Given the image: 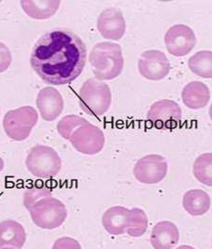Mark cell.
Returning <instances> with one entry per match:
<instances>
[{
  "label": "cell",
  "mask_w": 212,
  "mask_h": 249,
  "mask_svg": "<svg viewBox=\"0 0 212 249\" xmlns=\"http://www.w3.org/2000/svg\"><path fill=\"white\" fill-rule=\"evenodd\" d=\"M86 122L88 121L85 118L75 114H71L64 116L61 119L57 124V129L63 139L69 140L72 134L75 132V130L82 124H85Z\"/></svg>",
  "instance_id": "603a6c76"
},
{
  "label": "cell",
  "mask_w": 212,
  "mask_h": 249,
  "mask_svg": "<svg viewBox=\"0 0 212 249\" xmlns=\"http://www.w3.org/2000/svg\"><path fill=\"white\" fill-rule=\"evenodd\" d=\"M29 212L32 222L43 230L58 229L67 218L65 205L51 196L35 203Z\"/></svg>",
  "instance_id": "277c9868"
},
{
  "label": "cell",
  "mask_w": 212,
  "mask_h": 249,
  "mask_svg": "<svg viewBox=\"0 0 212 249\" xmlns=\"http://www.w3.org/2000/svg\"><path fill=\"white\" fill-rule=\"evenodd\" d=\"M182 100L190 109H203L211 100L210 89L201 81H192L184 87L182 91Z\"/></svg>",
  "instance_id": "2e32d148"
},
{
  "label": "cell",
  "mask_w": 212,
  "mask_h": 249,
  "mask_svg": "<svg viewBox=\"0 0 212 249\" xmlns=\"http://www.w3.org/2000/svg\"><path fill=\"white\" fill-rule=\"evenodd\" d=\"M10 249V248H2V249Z\"/></svg>",
  "instance_id": "f1b7e54d"
},
{
  "label": "cell",
  "mask_w": 212,
  "mask_h": 249,
  "mask_svg": "<svg viewBox=\"0 0 212 249\" xmlns=\"http://www.w3.org/2000/svg\"><path fill=\"white\" fill-rule=\"evenodd\" d=\"M61 157L50 146L37 144L30 150L26 166L37 178H46L57 176L61 169Z\"/></svg>",
  "instance_id": "5b68a950"
},
{
  "label": "cell",
  "mask_w": 212,
  "mask_h": 249,
  "mask_svg": "<svg viewBox=\"0 0 212 249\" xmlns=\"http://www.w3.org/2000/svg\"><path fill=\"white\" fill-rule=\"evenodd\" d=\"M27 241L25 228L15 220H5L0 223V249L13 247L21 249Z\"/></svg>",
  "instance_id": "9a60e30c"
},
{
  "label": "cell",
  "mask_w": 212,
  "mask_h": 249,
  "mask_svg": "<svg viewBox=\"0 0 212 249\" xmlns=\"http://www.w3.org/2000/svg\"><path fill=\"white\" fill-rule=\"evenodd\" d=\"M81 109L87 114L99 117L106 113L111 104V92L106 83L95 78L86 80L78 93Z\"/></svg>",
  "instance_id": "3957f363"
},
{
  "label": "cell",
  "mask_w": 212,
  "mask_h": 249,
  "mask_svg": "<svg viewBox=\"0 0 212 249\" xmlns=\"http://www.w3.org/2000/svg\"><path fill=\"white\" fill-rule=\"evenodd\" d=\"M212 153H206L199 156L194 164V175L197 180L207 186H212Z\"/></svg>",
  "instance_id": "7402d4cb"
},
{
  "label": "cell",
  "mask_w": 212,
  "mask_h": 249,
  "mask_svg": "<svg viewBox=\"0 0 212 249\" xmlns=\"http://www.w3.org/2000/svg\"><path fill=\"white\" fill-rule=\"evenodd\" d=\"M51 249H82L79 242L71 237H61L54 243Z\"/></svg>",
  "instance_id": "d4e9b609"
},
{
  "label": "cell",
  "mask_w": 212,
  "mask_h": 249,
  "mask_svg": "<svg viewBox=\"0 0 212 249\" xmlns=\"http://www.w3.org/2000/svg\"><path fill=\"white\" fill-rule=\"evenodd\" d=\"M195 249L194 248H193V247H191V246H187V245H183V246H180V247H178L177 249Z\"/></svg>",
  "instance_id": "4316f807"
},
{
  "label": "cell",
  "mask_w": 212,
  "mask_h": 249,
  "mask_svg": "<svg viewBox=\"0 0 212 249\" xmlns=\"http://www.w3.org/2000/svg\"><path fill=\"white\" fill-rule=\"evenodd\" d=\"M193 73L204 78H212V53L210 50H202L192 56L188 62Z\"/></svg>",
  "instance_id": "ffe728a7"
},
{
  "label": "cell",
  "mask_w": 212,
  "mask_h": 249,
  "mask_svg": "<svg viewBox=\"0 0 212 249\" xmlns=\"http://www.w3.org/2000/svg\"><path fill=\"white\" fill-rule=\"evenodd\" d=\"M128 215V209L121 206L111 207L106 210L102 216L103 227L110 235H123L127 229Z\"/></svg>",
  "instance_id": "e0dca14e"
},
{
  "label": "cell",
  "mask_w": 212,
  "mask_h": 249,
  "mask_svg": "<svg viewBox=\"0 0 212 249\" xmlns=\"http://www.w3.org/2000/svg\"><path fill=\"white\" fill-rule=\"evenodd\" d=\"M39 119L37 110L31 106H24L9 110L3 119V127L9 138L21 142L29 138L32 128Z\"/></svg>",
  "instance_id": "8992f818"
},
{
  "label": "cell",
  "mask_w": 212,
  "mask_h": 249,
  "mask_svg": "<svg viewBox=\"0 0 212 249\" xmlns=\"http://www.w3.org/2000/svg\"><path fill=\"white\" fill-rule=\"evenodd\" d=\"M168 172L166 160L160 155L151 154L140 159L133 174L137 180L143 184H157L164 179Z\"/></svg>",
  "instance_id": "9c48e42d"
},
{
  "label": "cell",
  "mask_w": 212,
  "mask_h": 249,
  "mask_svg": "<svg viewBox=\"0 0 212 249\" xmlns=\"http://www.w3.org/2000/svg\"><path fill=\"white\" fill-rule=\"evenodd\" d=\"M51 193V189L44 185L31 187L24 194V205L28 210H30L31 207L35 203L38 202L40 199L46 196H50Z\"/></svg>",
  "instance_id": "cb8c5ba5"
},
{
  "label": "cell",
  "mask_w": 212,
  "mask_h": 249,
  "mask_svg": "<svg viewBox=\"0 0 212 249\" xmlns=\"http://www.w3.org/2000/svg\"><path fill=\"white\" fill-rule=\"evenodd\" d=\"M148 227V219L145 212L140 208L129 210L128 224L126 233L131 237H141L146 232Z\"/></svg>",
  "instance_id": "44dd1931"
},
{
  "label": "cell",
  "mask_w": 212,
  "mask_h": 249,
  "mask_svg": "<svg viewBox=\"0 0 212 249\" xmlns=\"http://www.w3.org/2000/svg\"><path fill=\"white\" fill-rule=\"evenodd\" d=\"M211 197L203 190H190L183 196V208L192 216H201L211 209Z\"/></svg>",
  "instance_id": "d6986e66"
},
{
  "label": "cell",
  "mask_w": 212,
  "mask_h": 249,
  "mask_svg": "<svg viewBox=\"0 0 212 249\" xmlns=\"http://www.w3.org/2000/svg\"><path fill=\"white\" fill-rule=\"evenodd\" d=\"M69 141L76 151L85 155L98 154L106 142L103 131L90 122H86L76 129Z\"/></svg>",
  "instance_id": "52a82bcc"
},
{
  "label": "cell",
  "mask_w": 212,
  "mask_h": 249,
  "mask_svg": "<svg viewBox=\"0 0 212 249\" xmlns=\"http://www.w3.org/2000/svg\"><path fill=\"white\" fill-rule=\"evenodd\" d=\"M181 118L180 106L169 99L155 102L147 112V120L157 129H174L180 123Z\"/></svg>",
  "instance_id": "ba28073f"
},
{
  "label": "cell",
  "mask_w": 212,
  "mask_h": 249,
  "mask_svg": "<svg viewBox=\"0 0 212 249\" xmlns=\"http://www.w3.org/2000/svg\"><path fill=\"white\" fill-rule=\"evenodd\" d=\"M27 16L36 20H46L54 16L61 6L60 0H22L20 2Z\"/></svg>",
  "instance_id": "ac0fdd59"
},
{
  "label": "cell",
  "mask_w": 212,
  "mask_h": 249,
  "mask_svg": "<svg viewBox=\"0 0 212 249\" xmlns=\"http://www.w3.org/2000/svg\"><path fill=\"white\" fill-rule=\"evenodd\" d=\"M90 62L95 79H114L121 75L124 69L121 47L111 42L98 43L91 49Z\"/></svg>",
  "instance_id": "7a4b0ae2"
},
{
  "label": "cell",
  "mask_w": 212,
  "mask_h": 249,
  "mask_svg": "<svg viewBox=\"0 0 212 249\" xmlns=\"http://www.w3.org/2000/svg\"><path fill=\"white\" fill-rule=\"evenodd\" d=\"M36 105L42 118L47 122H52L61 115L64 107V101L57 89L46 87L38 93Z\"/></svg>",
  "instance_id": "4fadbf2b"
},
{
  "label": "cell",
  "mask_w": 212,
  "mask_h": 249,
  "mask_svg": "<svg viewBox=\"0 0 212 249\" xmlns=\"http://www.w3.org/2000/svg\"><path fill=\"white\" fill-rule=\"evenodd\" d=\"M3 169H4V160H3V159L0 157V173L3 171Z\"/></svg>",
  "instance_id": "83f0119b"
},
{
  "label": "cell",
  "mask_w": 212,
  "mask_h": 249,
  "mask_svg": "<svg viewBox=\"0 0 212 249\" xmlns=\"http://www.w3.org/2000/svg\"><path fill=\"white\" fill-rule=\"evenodd\" d=\"M165 46L168 52L176 57L188 55L196 45V36L192 28L186 25H175L165 34Z\"/></svg>",
  "instance_id": "30bf717a"
},
{
  "label": "cell",
  "mask_w": 212,
  "mask_h": 249,
  "mask_svg": "<svg viewBox=\"0 0 212 249\" xmlns=\"http://www.w3.org/2000/svg\"><path fill=\"white\" fill-rule=\"evenodd\" d=\"M138 68L143 78L152 81H159L166 78L171 65L162 51L147 50L141 55Z\"/></svg>",
  "instance_id": "8fae6325"
},
{
  "label": "cell",
  "mask_w": 212,
  "mask_h": 249,
  "mask_svg": "<svg viewBox=\"0 0 212 249\" xmlns=\"http://www.w3.org/2000/svg\"><path fill=\"white\" fill-rule=\"evenodd\" d=\"M179 231L176 224L161 221L155 225L150 236L154 249H173L179 242Z\"/></svg>",
  "instance_id": "5bb4252c"
},
{
  "label": "cell",
  "mask_w": 212,
  "mask_h": 249,
  "mask_svg": "<svg viewBox=\"0 0 212 249\" xmlns=\"http://www.w3.org/2000/svg\"><path fill=\"white\" fill-rule=\"evenodd\" d=\"M13 61L12 53L9 47L0 42V74L8 70Z\"/></svg>",
  "instance_id": "484cf974"
},
{
  "label": "cell",
  "mask_w": 212,
  "mask_h": 249,
  "mask_svg": "<svg viewBox=\"0 0 212 249\" xmlns=\"http://www.w3.org/2000/svg\"><path fill=\"white\" fill-rule=\"evenodd\" d=\"M97 29L105 39L113 41L121 40L126 29L123 13L117 8L104 10L98 16Z\"/></svg>",
  "instance_id": "7c38bea8"
},
{
  "label": "cell",
  "mask_w": 212,
  "mask_h": 249,
  "mask_svg": "<svg viewBox=\"0 0 212 249\" xmlns=\"http://www.w3.org/2000/svg\"><path fill=\"white\" fill-rule=\"evenodd\" d=\"M87 48L78 35L67 29L44 34L34 45L31 65L35 73L50 85H66L82 73Z\"/></svg>",
  "instance_id": "6da1fadb"
}]
</instances>
